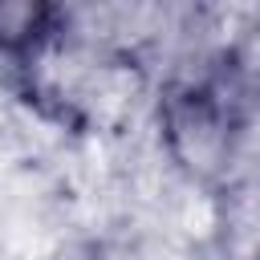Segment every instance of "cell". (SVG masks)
I'll return each instance as SVG.
<instances>
[{"instance_id": "1", "label": "cell", "mask_w": 260, "mask_h": 260, "mask_svg": "<svg viewBox=\"0 0 260 260\" xmlns=\"http://www.w3.org/2000/svg\"><path fill=\"white\" fill-rule=\"evenodd\" d=\"M240 114L211 85L158 89V138L175 171L191 183L223 187L236 158Z\"/></svg>"}]
</instances>
